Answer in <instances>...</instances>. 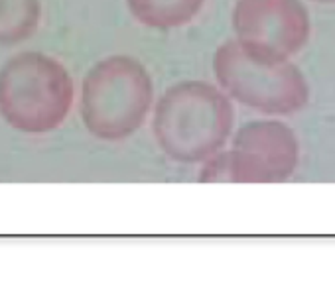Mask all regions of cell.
<instances>
[{
  "label": "cell",
  "mask_w": 335,
  "mask_h": 303,
  "mask_svg": "<svg viewBox=\"0 0 335 303\" xmlns=\"http://www.w3.org/2000/svg\"><path fill=\"white\" fill-rule=\"evenodd\" d=\"M40 22V0H0V45L28 39Z\"/></svg>",
  "instance_id": "cell-8"
},
{
  "label": "cell",
  "mask_w": 335,
  "mask_h": 303,
  "mask_svg": "<svg viewBox=\"0 0 335 303\" xmlns=\"http://www.w3.org/2000/svg\"><path fill=\"white\" fill-rule=\"evenodd\" d=\"M235 39L252 55L288 61L312 34V20L302 0H237L231 12Z\"/></svg>",
  "instance_id": "cell-6"
},
{
  "label": "cell",
  "mask_w": 335,
  "mask_h": 303,
  "mask_svg": "<svg viewBox=\"0 0 335 303\" xmlns=\"http://www.w3.org/2000/svg\"><path fill=\"white\" fill-rule=\"evenodd\" d=\"M300 140L280 120H251L243 124L229 150L217 152L201 163V183H280L298 167Z\"/></svg>",
  "instance_id": "cell-5"
},
{
  "label": "cell",
  "mask_w": 335,
  "mask_h": 303,
  "mask_svg": "<svg viewBox=\"0 0 335 303\" xmlns=\"http://www.w3.org/2000/svg\"><path fill=\"white\" fill-rule=\"evenodd\" d=\"M217 85L239 105L270 116H290L306 109L310 85L288 59H264L249 53L237 39L221 43L213 55Z\"/></svg>",
  "instance_id": "cell-4"
},
{
  "label": "cell",
  "mask_w": 335,
  "mask_h": 303,
  "mask_svg": "<svg viewBox=\"0 0 335 303\" xmlns=\"http://www.w3.org/2000/svg\"><path fill=\"white\" fill-rule=\"evenodd\" d=\"M205 0H126L132 18L152 30L183 28L197 18Z\"/></svg>",
  "instance_id": "cell-7"
},
{
  "label": "cell",
  "mask_w": 335,
  "mask_h": 303,
  "mask_svg": "<svg viewBox=\"0 0 335 303\" xmlns=\"http://www.w3.org/2000/svg\"><path fill=\"white\" fill-rule=\"evenodd\" d=\"M312 2H318V4H335V0H312Z\"/></svg>",
  "instance_id": "cell-9"
},
{
  "label": "cell",
  "mask_w": 335,
  "mask_h": 303,
  "mask_svg": "<svg viewBox=\"0 0 335 303\" xmlns=\"http://www.w3.org/2000/svg\"><path fill=\"white\" fill-rule=\"evenodd\" d=\"M233 126V99L213 83L179 81L154 105V140L177 163L207 161L223 150Z\"/></svg>",
  "instance_id": "cell-1"
},
{
  "label": "cell",
  "mask_w": 335,
  "mask_h": 303,
  "mask_svg": "<svg viewBox=\"0 0 335 303\" xmlns=\"http://www.w3.org/2000/svg\"><path fill=\"white\" fill-rule=\"evenodd\" d=\"M154 105V83L136 57L109 55L97 61L81 85L79 113L99 140L121 142L136 134Z\"/></svg>",
  "instance_id": "cell-2"
},
{
  "label": "cell",
  "mask_w": 335,
  "mask_h": 303,
  "mask_svg": "<svg viewBox=\"0 0 335 303\" xmlns=\"http://www.w3.org/2000/svg\"><path fill=\"white\" fill-rule=\"evenodd\" d=\"M73 95L67 69L45 53L24 51L0 67V116L14 130H55L67 118Z\"/></svg>",
  "instance_id": "cell-3"
}]
</instances>
